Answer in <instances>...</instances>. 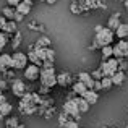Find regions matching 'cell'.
<instances>
[{
    "label": "cell",
    "mask_w": 128,
    "mask_h": 128,
    "mask_svg": "<svg viewBox=\"0 0 128 128\" xmlns=\"http://www.w3.org/2000/svg\"><path fill=\"white\" fill-rule=\"evenodd\" d=\"M39 81H41L42 86H47V88H50V89L57 84V73H55V68H54L52 62H44L42 63Z\"/></svg>",
    "instance_id": "obj_1"
},
{
    "label": "cell",
    "mask_w": 128,
    "mask_h": 128,
    "mask_svg": "<svg viewBox=\"0 0 128 128\" xmlns=\"http://www.w3.org/2000/svg\"><path fill=\"white\" fill-rule=\"evenodd\" d=\"M114 36H115V34H114V31H110L107 26H104L100 31L94 32V42L92 44H96V46L99 47V50H100L104 46H112Z\"/></svg>",
    "instance_id": "obj_2"
},
{
    "label": "cell",
    "mask_w": 128,
    "mask_h": 128,
    "mask_svg": "<svg viewBox=\"0 0 128 128\" xmlns=\"http://www.w3.org/2000/svg\"><path fill=\"white\" fill-rule=\"evenodd\" d=\"M99 70L102 72L104 76H109V78H112V75L115 72H118V60L114 58V57H110L109 60H102L99 65Z\"/></svg>",
    "instance_id": "obj_3"
},
{
    "label": "cell",
    "mask_w": 128,
    "mask_h": 128,
    "mask_svg": "<svg viewBox=\"0 0 128 128\" xmlns=\"http://www.w3.org/2000/svg\"><path fill=\"white\" fill-rule=\"evenodd\" d=\"M63 112L66 115H70L73 120H76V122H80V118H81V114L78 110V106H76L75 99H66L63 102Z\"/></svg>",
    "instance_id": "obj_4"
},
{
    "label": "cell",
    "mask_w": 128,
    "mask_h": 128,
    "mask_svg": "<svg viewBox=\"0 0 128 128\" xmlns=\"http://www.w3.org/2000/svg\"><path fill=\"white\" fill-rule=\"evenodd\" d=\"M12 58H13V70H24L26 65L29 63L28 55H26L24 52H21V50H16V52H13Z\"/></svg>",
    "instance_id": "obj_5"
},
{
    "label": "cell",
    "mask_w": 128,
    "mask_h": 128,
    "mask_svg": "<svg viewBox=\"0 0 128 128\" xmlns=\"http://www.w3.org/2000/svg\"><path fill=\"white\" fill-rule=\"evenodd\" d=\"M10 91L13 92V96L21 99V97L28 92V86H26V83L23 81V80H13L12 84H10Z\"/></svg>",
    "instance_id": "obj_6"
},
{
    "label": "cell",
    "mask_w": 128,
    "mask_h": 128,
    "mask_svg": "<svg viewBox=\"0 0 128 128\" xmlns=\"http://www.w3.org/2000/svg\"><path fill=\"white\" fill-rule=\"evenodd\" d=\"M23 73H24L26 81H38V80H39V75H41V66L32 65V63H28V65H26V68L23 70Z\"/></svg>",
    "instance_id": "obj_7"
},
{
    "label": "cell",
    "mask_w": 128,
    "mask_h": 128,
    "mask_svg": "<svg viewBox=\"0 0 128 128\" xmlns=\"http://www.w3.org/2000/svg\"><path fill=\"white\" fill-rule=\"evenodd\" d=\"M72 80H73V76H72V73H70V72H60V73H57V84L62 86V88L68 86L70 83H72Z\"/></svg>",
    "instance_id": "obj_8"
},
{
    "label": "cell",
    "mask_w": 128,
    "mask_h": 128,
    "mask_svg": "<svg viewBox=\"0 0 128 128\" xmlns=\"http://www.w3.org/2000/svg\"><path fill=\"white\" fill-rule=\"evenodd\" d=\"M76 78H78V81L84 83V86L88 88V89H92V88H94V80H92V76H91V73L80 72L78 75H76Z\"/></svg>",
    "instance_id": "obj_9"
},
{
    "label": "cell",
    "mask_w": 128,
    "mask_h": 128,
    "mask_svg": "<svg viewBox=\"0 0 128 128\" xmlns=\"http://www.w3.org/2000/svg\"><path fill=\"white\" fill-rule=\"evenodd\" d=\"M8 68H13V58L10 54H2L0 55V72H5Z\"/></svg>",
    "instance_id": "obj_10"
},
{
    "label": "cell",
    "mask_w": 128,
    "mask_h": 128,
    "mask_svg": "<svg viewBox=\"0 0 128 128\" xmlns=\"http://www.w3.org/2000/svg\"><path fill=\"white\" fill-rule=\"evenodd\" d=\"M120 13L117 12V13H112V15H110V18L107 20V28L110 29V31H114L115 32V29L118 28V24H120Z\"/></svg>",
    "instance_id": "obj_11"
},
{
    "label": "cell",
    "mask_w": 128,
    "mask_h": 128,
    "mask_svg": "<svg viewBox=\"0 0 128 128\" xmlns=\"http://www.w3.org/2000/svg\"><path fill=\"white\" fill-rule=\"evenodd\" d=\"M81 97L86 100V102H89L91 106H92V104H96L97 100H99V92H96V91H92V89H88Z\"/></svg>",
    "instance_id": "obj_12"
},
{
    "label": "cell",
    "mask_w": 128,
    "mask_h": 128,
    "mask_svg": "<svg viewBox=\"0 0 128 128\" xmlns=\"http://www.w3.org/2000/svg\"><path fill=\"white\" fill-rule=\"evenodd\" d=\"M18 31V23H15L13 20H8V21L5 23V26H3L2 32H5V34H15V32Z\"/></svg>",
    "instance_id": "obj_13"
},
{
    "label": "cell",
    "mask_w": 128,
    "mask_h": 128,
    "mask_svg": "<svg viewBox=\"0 0 128 128\" xmlns=\"http://www.w3.org/2000/svg\"><path fill=\"white\" fill-rule=\"evenodd\" d=\"M75 102H76V106H78L80 114H86L88 110H89V107H91V104L86 102V100L83 99L81 96H76V97H75Z\"/></svg>",
    "instance_id": "obj_14"
},
{
    "label": "cell",
    "mask_w": 128,
    "mask_h": 128,
    "mask_svg": "<svg viewBox=\"0 0 128 128\" xmlns=\"http://www.w3.org/2000/svg\"><path fill=\"white\" fill-rule=\"evenodd\" d=\"M114 34H115L118 39H126L128 38V23H120Z\"/></svg>",
    "instance_id": "obj_15"
},
{
    "label": "cell",
    "mask_w": 128,
    "mask_h": 128,
    "mask_svg": "<svg viewBox=\"0 0 128 128\" xmlns=\"http://www.w3.org/2000/svg\"><path fill=\"white\" fill-rule=\"evenodd\" d=\"M110 80H112L114 86H122L123 83H125V80H126V75H125V72H115Z\"/></svg>",
    "instance_id": "obj_16"
},
{
    "label": "cell",
    "mask_w": 128,
    "mask_h": 128,
    "mask_svg": "<svg viewBox=\"0 0 128 128\" xmlns=\"http://www.w3.org/2000/svg\"><path fill=\"white\" fill-rule=\"evenodd\" d=\"M36 49V47H34ZM32 49V50H28L26 52V55H28V60H29V63H32V65H38V66H42V60L38 57V54H36V50Z\"/></svg>",
    "instance_id": "obj_17"
},
{
    "label": "cell",
    "mask_w": 128,
    "mask_h": 128,
    "mask_svg": "<svg viewBox=\"0 0 128 128\" xmlns=\"http://www.w3.org/2000/svg\"><path fill=\"white\" fill-rule=\"evenodd\" d=\"M72 91L76 94V96H83V94L88 91V88L84 86V83H81V81H76V83H73V86H72Z\"/></svg>",
    "instance_id": "obj_18"
},
{
    "label": "cell",
    "mask_w": 128,
    "mask_h": 128,
    "mask_svg": "<svg viewBox=\"0 0 128 128\" xmlns=\"http://www.w3.org/2000/svg\"><path fill=\"white\" fill-rule=\"evenodd\" d=\"M12 112H13V106L10 102H2L0 104V114L3 115V118H6Z\"/></svg>",
    "instance_id": "obj_19"
},
{
    "label": "cell",
    "mask_w": 128,
    "mask_h": 128,
    "mask_svg": "<svg viewBox=\"0 0 128 128\" xmlns=\"http://www.w3.org/2000/svg\"><path fill=\"white\" fill-rule=\"evenodd\" d=\"M36 47H52V41H50V38H47V36H39V39L36 41Z\"/></svg>",
    "instance_id": "obj_20"
},
{
    "label": "cell",
    "mask_w": 128,
    "mask_h": 128,
    "mask_svg": "<svg viewBox=\"0 0 128 128\" xmlns=\"http://www.w3.org/2000/svg\"><path fill=\"white\" fill-rule=\"evenodd\" d=\"M15 12H16V10L13 8V6L6 5V6H3V8H2V16L5 20H13V18H15Z\"/></svg>",
    "instance_id": "obj_21"
},
{
    "label": "cell",
    "mask_w": 128,
    "mask_h": 128,
    "mask_svg": "<svg viewBox=\"0 0 128 128\" xmlns=\"http://www.w3.org/2000/svg\"><path fill=\"white\" fill-rule=\"evenodd\" d=\"M117 46H118V49H120V52H122L123 58H126V57H128V41H126V39H118Z\"/></svg>",
    "instance_id": "obj_22"
},
{
    "label": "cell",
    "mask_w": 128,
    "mask_h": 128,
    "mask_svg": "<svg viewBox=\"0 0 128 128\" xmlns=\"http://www.w3.org/2000/svg\"><path fill=\"white\" fill-rule=\"evenodd\" d=\"M23 42V38H21V32L20 31H16L15 32V38H12V41H10V46H12V49H18L20 47V44Z\"/></svg>",
    "instance_id": "obj_23"
},
{
    "label": "cell",
    "mask_w": 128,
    "mask_h": 128,
    "mask_svg": "<svg viewBox=\"0 0 128 128\" xmlns=\"http://www.w3.org/2000/svg\"><path fill=\"white\" fill-rule=\"evenodd\" d=\"M31 8H32V6H29L28 3L21 2V3H20V5L16 6V8H15V10H16V13H21L23 16H26V15H28L29 12H31Z\"/></svg>",
    "instance_id": "obj_24"
},
{
    "label": "cell",
    "mask_w": 128,
    "mask_h": 128,
    "mask_svg": "<svg viewBox=\"0 0 128 128\" xmlns=\"http://www.w3.org/2000/svg\"><path fill=\"white\" fill-rule=\"evenodd\" d=\"M100 54H102V60H109L110 57H114L112 46H104L102 49H100Z\"/></svg>",
    "instance_id": "obj_25"
},
{
    "label": "cell",
    "mask_w": 128,
    "mask_h": 128,
    "mask_svg": "<svg viewBox=\"0 0 128 128\" xmlns=\"http://www.w3.org/2000/svg\"><path fill=\"white\" fill-rule=\"evenodd\" d=\"M100 84H102V91H110L114 88V83L109 76H104V78L100 80Z\"/></svg>",
    "instance_id": "obj_26"
},
{
    "label": "cell",
    "mask_w": 128,
    "mask_h": 128,
    "mask_svg": "<svg viewBox=\"0 0 128 128\" xmlns=\"http://www.w3.org/2000/svg\"><path fill=\"white\" fill-rule=\"evenodd\" d=\"M70 12L73 13V15H81V13H84L83 12V8H81V5H80L78 2H72V5H70Z\"/></svg>",
    "instance_id": "obj_27"
},
{
    "label": "cell",
    "mask_w": 128,
    "mask_h": 128,
    "mask_svg": "<svg viewBox=\"0 0 128 128\" xmlns=\"http://www.w3.org/2000/svg\"><path fill=\"white\" fill-rule=\"evenodd\" d=\"M54 60H55V50L52 47H47L46 49V60L44 62H52L54 63Z\"/></svg>",
    "instance_id": "obj_28"
},
{
    "label": "cell",
    "mask_w": 128,
    "mask_h": 128,
    "mask_svg": "<svg viewBox=\"0 0 128 128\" xmlns=\"http://www.w3.org/2000/svg\"><path fill=\"white\" fill-rule=\"evenodd\" d=\"M6 126H10V128H15L16 125H20V120H18V117H15V115H12V117H6Z\"/></svg>",
    "instance_id": "obj_29"
},
{
    "label": "cell",
    "mask_w": 128,
    "mask_h": 128,
    "mask_svg": "<svg viewBox=\"0 0 128 128\" xmlns=\"http://www.w3.org/2000/svg\"><path fill=\"white\" fill-rule=\"evenodd\" d=\"M8 42H10L8 34H5V32H2V31H0V50H3V49H5Z\"/></svg>",
    "instance_id": "obj_30"
},
{
    "label": "cell",
    "mask_w": 128,
    "mask_h": 128,
    "mask_svg": "<svg viewBox=\"0 0 128 128\" xmlns=\"http://www.w3.org/2000/svg\"><path fill=\"white\" fill-rule=\"evenodd\" d=\"M70 118H72V117H70V115H66L65 112H63V114H60V115H58V126H60V128H63V125H65V123L68 122Z\"/></svg>",
    "instance_id": "obj_31"
},
{
    "label": "cell",
    "mask_w": 128,
    "mask_h": 128,
    "mask_svg": "<svg viewBox=\"0 0 128 128\" xmlns=\"http://www.w3.org/2000/svg\"><path fill=\"white\" fill-rule=\"evenodd\" d=\"M28 28L31 29V31H44V26L39 24L38 21H31V23L28 24Z\"/></svg>",
    "instance_id": "obj_32"
},
{
    "label": "cell",
    "mask_w": 128,
    "mask_h": 128,
    "mask_svg": "<svg viewBox=\"0 0 128 128\" xmlns=\"http://www.w3.org/2000/svg\"><path fill=\"white\" fill-rule=\"evenodd\" d=\"M91 76H92V80H94V81H100V80L104 78L102 72H100L99 68H97V70H94V72H91Z\"/></svg>",
    "instance_id": "obj_33"
},
{
    "label": "cell",
    "mask_w": 128,
    "mask_h": 128,
    "mask_svg": "<svg viewBox=\"0 0 128 128\" xmlns=\"http://www.w3.org/2000/svg\"><path fill=\"white\" fill-rule=\"evenodd\" d=\"M128 70V62L125 58H120L118 60V72H126Z\"/></svg>",
    "instance_id": "obj_34"
},
{
    "label": "cell",
    "mask_w": 128,
    "mask_h": 128,
    "mask_svg": "<svg viewBox=\"0 0 128 128\" xmlns=\"http://www.w3.org/2000/svg\"><path fill=\"white\" fill-rule=\"evenodd\" d=\"M63 128H80V125H78V122L76 120H73V118H70L68 122L63 125Z\"/></svg>",
    "instance_id": "obj_35"
},
{
    "label": "cell",
    "mask_w": 128,
    "mask_h": 128,
    "mask_svg": "<svg viewBox=\"0 0 128 128\" xmlns=\"http://www.w3.org/2000/svg\"><path fill=\"white\" fill-rule=\"evenodd\" d=\"M49 92H50V88H47V86H42V84H41V88L38 89V94H39V96H47Z\"/></svg>",
    "instance_id": "obj_36"
},
{
    "label": "cell",
    "mask_w": 128,
    "mask_h": 128,
    "mask_svg": "<svg viewBox=\"0 0 128 128\" xmlns=\"http://www.w3.org/2000/svg\"><path fill=\"white\" fill-rule=\"evenodd\" d=\"M21 2H23V0H6V5H8V6H13V8H16V6H18Z\"/></svg>",
    "instance_id": "obj_37"
},
{
    "label": "cell",
    "mask_w": 128,
    "mask_h": 128,
    "mask_svg": "<svg viewBox=\"0 0 128 128\" xmlns=\"http://www.w3.org/2000/svg\"><path fill=\"white\" fill-rule=\"evenodd\" d=\"M3 75H5L6 80H10V78H13V76H15V72H13V68H8V70H5V72H3Z\"/></svg>",
    "instance_id": "obj_38"
},
{
    "label": "cell",
    "mask_w": 128,
    "mask_h": 128,
    "mask_svg": "<svg viewBox=\"0 0 128 128\" xmlns=\"http://www.w3.org/2000/svg\"><path fill=\"white\" fill-rule=\"evenodd\" d=\"M23 20H24V16H23L21 13H16L15 12V18H13V21H15V23H20V21H23Z\"/></svg>",
    "instance_id": "obj_39"
},
{
    "label": "cell",
    "mask_w": 128,
    "mask_h": 128,
    "mask_svg": "<svg viewBox=\"0 0 128 128\" xmlns=\"http://www.w3.org/2000/svg\"><path fill=\"white\" fill-rule=\"evenodd\" d=\"M92 91H96V92L102 91V84H100V81H94V88H92Z\"/></svg>",
    "instance_id": "obj_40"
},
{
    "label": "cell",
    "mask_w": 128,
    "mask_h": 128,
    "mask_svg": "<svg viewBox=\"0 0 128 128\" xmlns=\"http://www.w3.org/2000/svg\"><path fill=\"white\" fill-rule=\"evenodd\" d=\"M5 89H8V83L5 81V80H2V81H0V91H5Z\"/></svg>",
    "instance_id": "obj_41"
},
{
    "label": "cell",
    "mask_w": 128,
    "mask_h": 128,
    "mask_svg": "<svg viewBox=\"0 0 128 128\" xmlns=\"http://www.w3.org/2000/svg\"><path fill=\"white\" fill-rule=\"evenodd\" d=\"M6 21H8V20H5L2 15H0V31L3 29V26H5V23H6Z\"/></svg>",
    "instance_id": "obj_42"
},
{
    "label": "cell",
    "mask_w": 128,
    "mask_h": 128,
    "mask_svg": "<svg viewBox=\"0 0 128 128\" xmlns=\"http://www.w3.org/2000/svg\"><path fill=\"white\" fill-rule=\"evenodd\" d=\"M104 28V24H97L96 28H94V32H97V31H100V29Z\"/></svg>",
    "instance_id": "obj_43"
},
{
    "label": "cell",
    "mask_w": 128,
    "mask_h": 128,
    "mask_svg": "<svg viewBox=\"0 0 128 128\" xmlns=\"http://www.w3.org/2000/svg\"><path fill=\"white\" fill-rule=\"evenodd\" d=\"M23 2H24V3H28L29 6H32V5H34V0H23Z\"/></svg>",
    "instance_id": "obj_44"
},
{
    "label": "cell",
    "mask_w": 128,
    "mask_h": 128,
    "mask_svg": "<svg viewBox=\"0 0 128 128\" xmlns=\"http://www.w3.org/2000/svg\"><path fill=\"white\" fill-rule=\"evenodd\" d=\"M46 3H49V5H54V3H57V0H46Z\"/></svg>",
    "instance_id": "obj_45"
},
{
    "label": "cell",
    "mask_w": 128,
    "mask_h": 128,
    "mask_svg": "<svg viewBox=\"0 0 128 128\" xmlns=\"http://www.w3.org/2000/svg\"><path fill=\"white\" fill-rule=\"evenodd\" d=\"M123 6H125V10L128 12V0H125V2H123Z\"/></svg>",
    "instance_id": "obj_46"
},
{
    "label": "cell",
    "mask_w": 128,
    "mask_h": 128,
    "mask_svg": "<svg viewBox=\"0 0 128 128\" xmlns=\"http://www.w3.org/2000/svg\"><path fill=\"white\" fill-rule=\"evenodd\" d=\"M15 128H26V125H23V123H20V125H16Z\"/></svg>",
    "instance_id": "obj_47"
},
{
    "label": "cell",
    "mask_w": 128,
    "mask_h": 128,
    "mask_svg": "<svg viewBox=\"0 0 128 128\" xmlns=\"http://www.w3.org/2000/svg\"><path fill=\"white\" fill-rule=\"evenodd\" d=\"M39 2H46V0H39Z\"/></svg>",
    "instance_id": "obj_48"
},
{
    "label": "cell",
    "mask_w": 128,
    "mask_h": 128,
    "mask_svg": "<svg viewBox=\"0 0 128 128\" xmlns=\"http://www.w3.org/2000/svg\"><path fill=\"white\" fill-rule=\"evenodd\" d=\"M76 2H83V0H76Z\"/></svg>",
    "instance_id": "obj_49"
},
{
    "label": "cell",
    "mask_w": 128,
    "mask_h": 128,
    "mask_svg": "<svg viewBox=\"0 0 128 128\" xmlns=\"http://www.w3.org/2000/svg\"><path fill=\"white\" fill-rule=\"evenodd\" d=\"M5 128H10V126H5Z\"/></svg>",
    "instance_id": "obj_50"
},
{
    "label": "cell",
    "mask_w": 128,
    "mask_h": 128,
    "mask_svg": "<svg viewBox=\"0 0 128 128\" xmlns=\"http://www.w3.org/2000/svg\"><path fill=\"white\" fill-rule=\"evenodd\" d=\"M126 128H128V126H126Z\"/></svg>",
    "instance_id": "obj_51"
}]
</instances>
